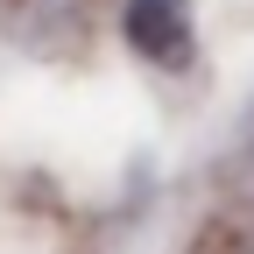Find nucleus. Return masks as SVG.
I'll return each mask as SVG.
<instances>
[{
    "label": "nucleus",
    "instance_id": "obj_1",
    "mask_svg": "<svg viewBox=\"0 0 254 254\" xmlns=\"http://www.w3.org/2000/svg\"><path fill=\"white\" fill-rule=\"evenodd\" d=\"M141 7H155V14L170 21V0H141ZM134 43H141V50H155V36H148V14H134ZM163 57H184V43H177V36H163Z\"/></svg>",
    "mask_w": 254,
    "mask_h": 254
}]
</instances>
